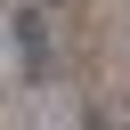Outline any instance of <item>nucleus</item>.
<instances>
[{
	"instance_id": "nucleus-1",
	"label": "nucleus",
	"mask_w": 130,
	"mask_h": 130,
	"mask_svg": "<svg viewBox=\"0 0 130 130\" xmlns=\"http://www.w3.org/2000/svg\"><path fill=\"white\" fill-rule=\"evenodd\" d=\"M8 49H16V73H41L49 65V16L41 8H16L8 16Z\"/></svg>"
}]
</instances>
